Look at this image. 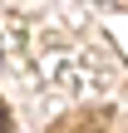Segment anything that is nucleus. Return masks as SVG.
<instances>
[{
	"label": "nucleus",
	"instance_id": "obj_1",
	"mask_svg": "<svg viewBox=\"0 0 128 133\" xmlns=\"http://www.w3.org/2000/svg\"><path fill=\"white\" fill-rule=\"evenodd\" d=\"M5 128H10V123H5V109H0V133H5Z\"/></svg>",
	"mask_w": 128,
	"mask_h": 133
}]
</instances>
